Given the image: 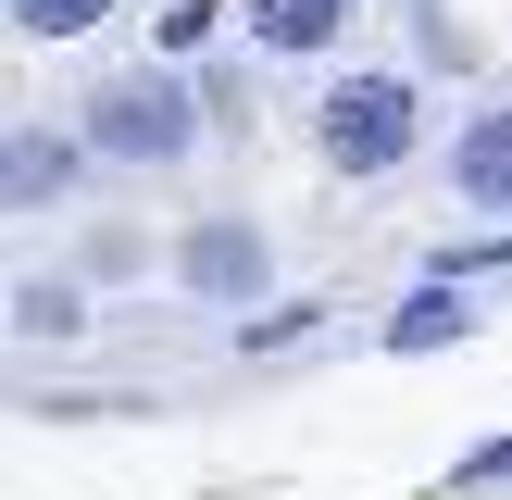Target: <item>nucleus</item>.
<instances>
[{
  "instance_id": "1",
  "label": "nucleus",
  "mask_w": 512,
  "mask_h": 500,
  "mask_svg": "<svg viewBox=\"0 0 512 500\" xmlns=\"http://www.w3.org/2000/svg\"><path fill=\"white\" fill-rule=\"evenodd\" d=\"M413 138H425V88L388 75V63L338 75V88L313 100V150H325V175H350V188H363V175H400Z\"/></svg>"
},
{
  "instance_id": "2",
  "label": "nucleus",
  "mask_w": 512,
  "mask_h": 500,
  "mask_svg": "<svg viewBox=\"0 0 512 500\" xmlns=\"http://www.w3.org/2000/svg\"><path fill=\"white\" fill-rule=\"evenodd\" d=\"M75 138H88V163H175V150H200V88H188V63L100 75Z\"/></svg>"
},
{
  "instance_id": "3",
  "label": "nucleus",
  "mask_w": 512,
  "mask_h": 500,
  "mask_svg": "<svg viewBox=\"0 0 512 500\" xmlns=\"http://www.w3.org/2000/svg\"><path fill=\"white\" fill-rule=\"evenodd\" d=\"M175 288L213 300V313H263L275 300V238L250 213H200L188 238H175Z\"/></svg>"
},
{
  "instance_id": "4",
  "label": "nucleus",
  "mask_w": 512,
  "mask_h": 500,
  "mask_svg": "<svg viewBox=\"0 0 512 500\" xmlns=\"http://www.w3.org/2000/svg\"><path fill=\"white\" fill-rule=\"evenodd\" d=\"M450 188H463L475 213H512V100L463 125V150H450Z\"/></svg>"
},
{
  "instance_id": "5",
  "label": "nucleus",
  "mask_w": 512,
  "mask_h": 500,
  "mask_svg": "<svg viewBox=\"0 0 512 500\" xmlns=\"http://www.w3.org/2000/svg\"><path fill=\"white\" fill-rule=\"evenodd\" d=\"M350 0H250V50H275V63H313V50H338Z\"/></svg>"
},
{
  "instance_id": "6",
  "label": "nucleus",
  "mask_w": 512,
  "mask_h": 500,
  "mask_svg": "<svg viewBox=\"0 0 512 500\" xmlns=\"http://www.w3.org/2000/svg\"><path fill=\"white\" fill-rule=\"evenodd\" d=\"M75 163H88V138H50V125H25V138H13V213L63 200V188H75Z\"/></svg>"
},
{
  "instance_id": "7",
  "label": "nucleus",
  "mask_w": 512,
  "mask_h": 500,
  "mask_svg": "<svg viewBox=\"0 0 512 500\" xmlns=\"http://www.w3.org/2000/svg\"><path fill=\"white\" fill-rule=\"evenodd\" d=\"M475 325H488V313H475L463 288H413L388 313V350H450V338H475Z\"/></svg>"
},
{
  "instance_id": "8",
  "label": "nucleus",
  "mask_w": 512,
  "mask_h": 500,
  "mask_svg": "<svg viewBox=\"0 0 512 500\" xmlns=\"http://www.w3.org/2000/svg\"><path fill=\"white\" fill-rule=\"evenodd\" d=\"M0 13H13L25 50H63V38H88V25H113V0H0Z\"/></svg>"
},
{
  "instance_id": "9",
  "label": "nucleus",
  "mask_w": 512,
  "mask_h": 500,
  "mask_svg": "<svg viewBox=\"0 0 512 500\" xmlns=\"http://www.w3.org/2000/svg\"><path fill=\"white\" fill-rule=\"evenodd\" d=\"M313 325H325L313 300H288V313H250V325H238V350H288V338H313Z\"/></svg>"
},
{
  "instance_id": "10",
  "label": "nucleus",
  "mask_w": 512,
  "mask_h": 500,
  "mask_svg": "<svg viewBox=\"0 0 512 500\" xmlns=\"http://www.w3.org/2000/svg\"><path fill=\"white\" fill-rule=\"evenodd\" d=\"M75 263H88V275H100V288H125V275H138V238H125V225H100V238H88V250H75Z\"/></svg>"
},
{
  "instance_id": "11",
  "label": "nucleus",
  "mask_w": 512,
  "mask_h": 500,
  "mask_svg": "<svg viewBox=\"0 0 512 500\" xmlns=\"http://www.w3.org/2000/svg\"><path fill=\"white\" fill-rule=\"evenodd\" d=\"M13 325H25V338H63V325H75V288H25Z\"/></svg>"
},
{
  "instance_id": "12",
  "label": "nucleus",
  "mask_w": 512,
  "mask_h": 500,
  "mask_svg": "<svg viewBox=\"0 0 512 500\" xmlns=\"http://www.w3.org/2000/svg\"><path fill=\"white\" fill-rule=\"evenodd\" d=\"M463 488H512V438H488V450H463Z\"/></svg>"
}]
</instances>
